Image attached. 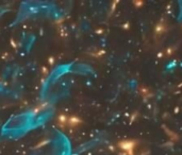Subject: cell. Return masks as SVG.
I'll return each instance as SVG.
<instances>
[{
	"label": "cell",
	"mask_w": 182,
	"mask_h": 155,
	"mask_svg": "<svg viewBox=\"0 0 182 155\" xmlns=\"http://www.w3.org/2000/svg\"><path fill=\"white\" fill-rule=\"evenodd\" d=\"M120 147L124 150H131L132 147H133V145L131 142H124V143H120Z\"/></svg>",
	"instance_id": "1"
}]
</instances>
